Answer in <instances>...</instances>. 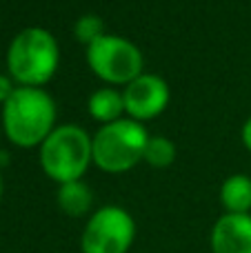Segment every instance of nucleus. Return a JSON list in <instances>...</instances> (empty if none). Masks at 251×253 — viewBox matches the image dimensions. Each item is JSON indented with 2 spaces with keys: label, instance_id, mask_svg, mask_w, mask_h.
Segmentation results:
<instances>
[{
  "label": "nucleus",
  "instance_id": "f257e3e1",
  "mask_svg": "<svg viewBox=\"0 0 251 253\" xmlns=\"http://www.w3.org/2000/svg\"><path fill=\"white\" fill-rule=\"evenodd\" d=\"M4 131L20 147H34L49 138L56 120L51 96L38 87H18L2 109Z\"/></svg>",
  "mask_w": 251,
  "mask_h": 253
},
{
  "label": "nucleus",
  "instance_id": "f03ea898",
  "mask_svg": "<svg viewBox=\"0 0 251 253\" xmlns=\"http://www.w3.org/2000/svg\"><path fill=\"white\" fill-rule=\"evenodd\" d=\"M58 42L42 27H27L11 40L7 53L9 71L25 87H38L51 80L58 69Z\"/></svg>",
  "mask_w": 251,
  "mask_h": 253
},
{
  "label": "nucleus",
  "instance_id": "7ed1b4c3",
  "mask_svg": "<svg viewBox=\"0 0 251 253\" xmlns=\"http://www.w3.org/2000/svg\"><path fill=\"white\" fill-rule=\"evenodd\" d=\"M91 160V140L80 126L74 125L53 129L40 147V165L44 173L60 184L80 180Z\"/></svg>",
  "mask_w": 251,
  "mask_h": 253
},
{
  "label": "nucleus",
  "instance_id": "20e7f679",
  "mask_svg": "<svg viewBox=\"0 0 251 253\" xmlns=\"http://www.w3.org/2000/svg\"><path fill=\"white\" fill-rule=\"evenodd\" d=\"M147 142L149 133L138 120H116L93 135V160L109 173H123L145 158Z\"/></svg>",
  "mask_w": 251,
  "mask_h": 253
},
{
  "label": "nucleus",
  "instance_id": "39448f33",
  "mask_svg": "<svg viewBox=\"0 0 251 253\" xmlns=\"http://www.w3.org/2000/svg\"><path fill=\"white\" fill-rule=\"evenodd\" d=\"M136 238V222L123 207H102L89 218L80 236L83 253H129Z\"/></svg>",
  "mask_w": 251,
  "mask_h": 253
},
{
  "label": "nucleus",
  "instance_id": "423d86ee",
  "mask_svg": "<svg viewBox=\"0 0 251 253\" xmlns=\"http://www.w3.org/2000/svg\"><path fill=\"white\" fill-rule=\"evenodd\" d=\"M87 62L98 78L111 84H129L142 74V53L133 42L105 34L87 47Z\"/></svg>",
  "mask_w": 251,
  "mask_h": 253
},
{
  "label": "nucleus",
  "instance_id": "0eeeda50",
  "mask_svg": "<svg viewBox=\"0 0 251 253\" xmlns=\"http://www.w3.org/2000/svg\"><path fill=\"white\" fill-rule=\"evenodd\" d=\"M125 111L133 120H151L160 116L169 105V87L154 74H140L127 84L123 93Z\"/></svg>",
  "mask_w": 251,
  "mask_h": 253
},
{
  "label": "nucleus",
  "instance_id": "6e6552de",
  "mask_svg": "<svg viewBox=\"0 0 251 253\" xmlns=\"http://www.w3.org/2000/svg\"><path fill=\"white\" fill-rule=\"evenodd\" d=\"M211 253H251V215L225 213L211 229Z\"/></svg>",
  "mask_w": 251,
  "mask_h": 253
},
{
  "label": "nucleus",
  "instance_id": "1a4fd4ad",
  "mask_svg": "<svg viewBox=\"0 0 251 253\" xmlns=\"http://www.w3.org/2000/svg\"><path fill=\"white\" fill-rule=\"evenodd\" d=\"M220 202L227 213H249L251 209V178L243 173L229 175L220 187Z\"/></svg>",
  "mask_w": 251,
  "mask_h": 253
},
{
  "label": "nucleus",
  "instance_id": "9d476101",
  "mask_svg": "<svg viewBox=\"0 0 251 253\" xmlns=\"http://www.w3.org/2000/svg\"><path fill=\"white\" fill-rule=\"evenodd\" d=\"M91 189L83 182V180H74V182H65L58 189V207L62 213L71 215V218H80L91 209Z\"/></svg>",
  "mask_w": 251,
  "mask_h": 253
},
{
  "label": "nucleus",
  "instance_id": "9b49d317",
  "mask_svg": "<svg viewBox=\"0 0 251 253\" xmlns=\"http://www.w3.org/2000/svg\"><path fill=\"white\" fill-rule=\"evenodd\" d=\"M123 111H125V98L116 89L102 87L89 96V114L96 120H100V123L105 125L116 123V120H120Z\"/></svg>",
  "mask_w": 251,
  "mask_h": 253
},
{
  "label": "nucleus",
  "instance_id": "f8f14e48",
  "mask_svg": "<svg viewBox=\"0 0 251 253\" xmlns=\"http://www.w3.org/2000/svg\"><path fill=\"white\" fill-rule=\"evenodd\" d=\"M151 167H169L173 160H176V144L171 142L169 138H163V135H156V138H149L145 147V158Z\"/></svg>",
  "mask_w": 251,
  "mask_h": 253
},
{
  "label": "nucleus",
  "instance_id": "ddd939ff",
  "mask_svg": "<svg viewBox=\"0 0 251 253\" xmlns=\"http://www.w3.org/2000/svg\"><path fill=\"white\" fill-rule=\"evenodd\" d=\"M74 34L80 42L89 47V44H93L96 40H100L105 36V22H102V18L87 13V16L78 18V22L74 27Z\"/></svg>",
  "mask_w": 251,
  "mask_h": 253
},
{
  "label": "nucleus",
  "instance_id": "4468645a",
  "mask_svg": "<svg viewBox=\"0 0 251 253\" xmlns=\"http://www.w3.org/2000/svg\"><path fill=\"white\" fill-rule=\"evenodd\" d=\"M13 91H16V89L11 87V80L4 78V76H0V102H7Z\"/></svg>",
  "mask_w": 251,
  "mask_h": 253
},
{
  "label": "nucleus",
  "instance_id": "2eb2a0df",
  "mask_svg": "<svg viewBox=\"0 0 251 253\" xmlns=\"http://www.w3.org/2000/svg\"><path fill=\"white\" fill-rule=\"evenodd\" d=\"M243 142H245V147L251 151V118L245 123V126H243Z\"/></svg>",
  "mask_w": 251,
  "mask_h": 253
},
{
  "label": "nucleus",
  "instance_id": "dca6fc26",
  "mask_svg": "<svg viewBox=\"0 0 251 253\" xmlns=\"http://www.w3.org/2000/svg\"><path fill=\"white\" fill-rule=\"evenodd\" d=\"M0 193H2V180H0Z\"/></svg>",
  "mask_w": 251,
  "mask_h": 253
}]
</instances>
